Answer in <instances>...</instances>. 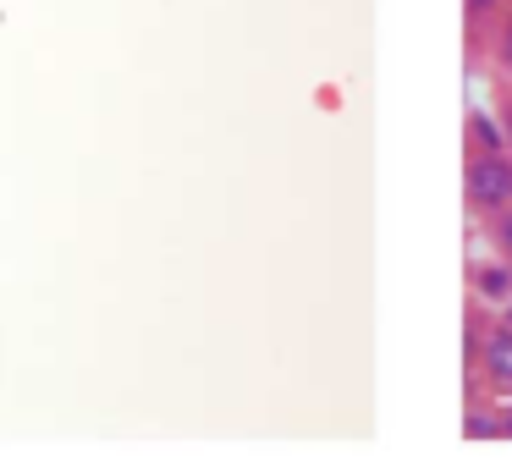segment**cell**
Instances as JSON below:
<instances>
[{"label": "cell", "instance_id": "cell-6", "mask_svg": "<svg viewBox=\"0 0 512 473\" xmlns=\"http://www.w3.org/2000/svg\"><path fill=\"white\" fill-rule=\"evenodd\" d=\"M490 6H496V0H468V11H490Z\"/></svg>", "mask_w": 512, "mask_h": 473}, {"label": "cell", "instance_id": "cell-5", "mask_svg": "<svg viewBox=\"0 0 512 473\" xmlns=\"http://www.w3.org/2000/svg\"><path fill=\"white\" fill-rule=\"evenodd\" d=\"M501 55H507V66H512V28L501 33Z\"/></svg>", "mask_w": 512, "mask_h": 473}, {"label": "cell", "instance_id": "cell-7", "mask_svg": "<svg viewBox=\"0 0 512 473\" xmlns=\"http://www.w3.org/2000/svg\"><path fill=\"white\" fill-rule=\"evenodd\" d=\"M507 143H512V116H507Z\"/></svg>", "mask_w": 512, "mask_h": 473}, {"label": "cell", "instance_id": "cell-2", "mask_svg": "<svg viewBox=\"0 0 512 473\" xmlns=\"http://www.w3.org/2000/svg\"><path fill=\"white\" fill-rule=\"evenodd\" d=\"M485 380L490 385H512V325L490 330V341H485Z\"/></svg>", "mask_w": 512, "mask_h": 473}, {"label": "cell", "instance_id": "cell-3", "mask_svg": "<svg viewBox=\"0 0 512 473\" xmlns=\"http://www.w3.org/2000/svg\"><path fill=\"white\" fill-rule=\"evenodd\" d=\"M474 286H479L485 297H496V303H501V297H512V275L501 270V264H485V270H474Z\"/></svg>", "mask_w": 512, "mask_h": 473}, {"label": "cell", "instance_id": "cell-1", "mask_svg": "<svg viewBox=\"0 0 512 473\" xmlns=\"http://www.w3.org/2000/svg\"><path fill=\"white\" fill-rule=\"evenodd\" d=\"M468 204L496 215V209H512V160L501 154H479L468 165Z\"/></svg>", "mask_w": 512, "mask_h": 473}, {"label": "cell", "instance_id": "cell-4", "mask_svg": "<svg viewBox=\"0 0 512 473\" xmlns=\"http://www.w3.org/2000/svg\"><path fill=\"white\" fill-rule=\"evenodd\" d=\"M496 242H501V253H507V259H512V209H507V220H501V226H496Z\"/></svg>", "mask_w": 512, "mask_h": 473}]
</instances>
